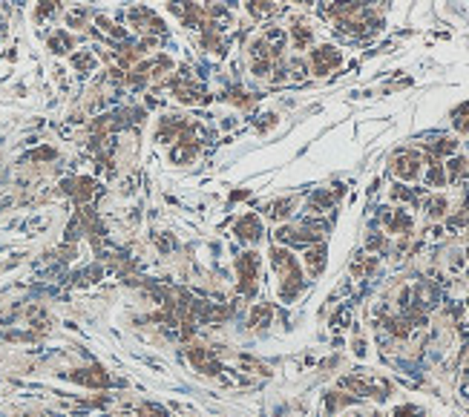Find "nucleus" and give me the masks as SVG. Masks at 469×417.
<instances>
[{
  "label": "nucleus",
  "instance_id": "1a4fd4ad",
  "mask_svg": "<svg viewBox=\"0 0 469 417\" xmlns=\"http://www.w3.org/2000/svg\"><path fill=\"white\" fill-rule=\"evenodd\" d=\"M420 167H424V158H420V153H415V150H406L392 161L394 176L403 179V181H415L420 176Z\"/></svg>",
  "mask_w": 469,
  "mask_h": 417
},
{
  "label": "nucleus",
  "instance_id": "a878e982",
  "mask_svg": "<svg viewBox=\"0 0 469 417\" xmlns=\"http://www.w3.org/2000/svg\"><path fill=\"white\" fill-rule=\"evenodd\" d=\"M334 196H337V193L317 190V193L311 196V202H308V211H311V213H322V211H328V207L334 204Z\"/></svg>",
  "mask_w": 469,
  "mask_h": 417
},
{
  "label": "nucleus",
  "instance_id": "c9c22d12",
  "mask_svg": "<svg viewBox=\"0 0 469 417\" xmlns=\"http://www.w3.org/2000/svg\"><path fill=\"white\" fill-rule=\"evenodd\" d=\"M142 417H164V411L158 406H142Z\"/></svg>",
  "mask_w": 469,
  "mask_h": 417
},
{
  "label": "nucleus",
  "instance_id": "9d476101",
  "mask_svg": "<svg viewBox=\"0 0 469 417\" xmlns=\"http://www.w3.org/2000/svg\"><path fill=\"white\" fill-rule=\"evenodd\" d=\"M173 98L181 104H199L204 98V92L193 78L181 75V78H173Z\"/></svg>",
  "mask_w": 469,
  "mask_h": 417
},
{
  "label": "nucleus",
  "instance_id": "aec40b11",
  "mask_svg": "<svg viewBox=\"0 0 469 417\" xmlns=\"http://www.w3.org/2000/svg\"><path fill=\"white\" fill-rule=\"evenodd\" d=\"M306 268L311 276H320L325 268V245H311L306 250Z\"/></svg>",
  "mask_w": 469,
  "mask_h": 417
},
{
  "label": "nucleus",
  "instance_id": "f704fd0d",
  "mask_svg": "<svg viewBox=\"0 0 469 417\" xmlns=\"http://www.w3.org/2000/svg\"><path fill=\"white\" fill-rule=\"evenodd\" d=\"M392 196H394V199H406V202H415V193H412V190H406L403 184H397V188L392 190Z\"/></svg>",
  "mask_w": 469,
  "mask_h": 417
},
{
  "label": "nucleus",
  "instance_id": "cd10ccee",
  "mask_svg": "<svg viewBox=\"0 0 469 417\" xmlns=\"http://www.w3.org/2000/svg\"><path fill=\"white\" fill-rule=\"evenodd\" d=\"M66 26L69 29H84L87 26V20H89V9H84V6H78V9H73V12H66Z\"/></svg>",
  "mask_w": 469,
  "mask_h": 417
},
{
  "label": "nucleus",
  "instance_id": "4be33fe9",
  "mask_svg": "<svg viewBox=\"0 0 469 417\" xmlns=\"http://www.w3.org/2000/svg\"><path fill=\"white\" fill-rule=\"evenodd\" d=\"M271 317H274V308H271L268 303H260V305H253V308H251L248 326H251V328H265L268 322H271Z\"/></svg>",
  "mask_w": 469,
  "mask_h": 417
},
{
  "label": "nucleus",
  "instance_id": "393cba45",
  "mask_svg": "<svg viewBox=\"0 0 469 417\" xmlns=\"http://www.w3.org/2000/svg\"><path fill=\"white\" fill-rule=\"evenodd\" d=\"M426 184L429 188H443L447 184V170L438 158H429V173H426Z\"/></svg>",
  "mask_w": 469,
  "mask_h": 417
},
{
  "label": "nucleus",
  "instance_id": "2eb2a0df",
  "mask_svg": "<svg viewBox=\"0 0 469 417\" xmlns=\"http://www.w3.org/2000/svg\"><path fill=\"white\" fill-rule=\"evenodd\" d=\"M187 357H191V363L199 368V372H204V374H216V372H219L216 357L210 354L207 349H199V345H193V349L187 351Z\"/></svg>",
  "mask_w": 469,
  "mask_h": 417
},
{
  "label": "nucleus",
  "instance_id": "2f4dec72",
  "mask_svg": "<svg viewBox=\"0 0 469 417\" xmlns=\"http://www.w3.org/2000/svg\"><path fill=\"white\" fill-rule=\"evenodd\" d=\"M455 150H458V142H452V138H438V142H432V144H429L432 158L447 156V153H455Z\"/></svg>",
  "mask_w": 469,
  "mask_h": 417
},
{
  "label": "nucleus",
  "instance_id": "0eeeda50",
  "mask_svg": "<svg viewBox=\"0 0 469 417\" xmlns=\"http://www.w3.org/2000/svg\"><path fill=\"white\" fill-rule=\"evenodd\" d=\"M199 153V138H196V127H191L187 132H181L176 138V144L170 150V161L173 165H191Z\"/></svg>",
  "mask_w": 469,
  "mask_h": 417
},
{
  "label": "nucleus",
  "instance_id": "a211bd4d",
  "mask_svg": "<svg viewBox=\"0 0 469 417\" xmlns=\"http://www.w3.org/2000/svg\"><path fill=\"white\" fill-rule=\"evenodd\" d=\"M46 46H50V52H55V55H66L75 46V40H73V35H69L66 29H55L50 35V40H46Z\"/></svg>",
  "mask_w": 469,
  "mask_h": 417
},
{
  "label": "nucleus",
  "instance_id": "58836bf2",
  "mask_svg": "<svg viewBox=\"0 0 469 417\" xmlns=\"http://www.w3.org/2000/svg\"><path fill=\"white\" fill-rule=\"evenodd\" d=\"M291 3H299V6H311L314 0H291Z\"/></svg>",
  "mask_w": 469,
  "mask_h": 417
},
{
  "label": "nucleus",
  "instance_id": "39448f33",
  "mask_svg": "<svg viewBox=\"0 0 469 417\" xmlns=\"http://www.w3.org/2000/svg\"><path fill=\"white\" fill-rule=\"evenodd\" d=\"M168 12L187 29H199L204 23V9L196 0H168Z\"/></svg>",
  "mask_w": 469,
  "mask_h": 417
},
{
  "label": "nucleus",
  "instance_id": "7c9ffc66",
  "mask_svg": "<svg viewBox=\"0 0 469 417\" xmlns=\"http://www.w3.org/2000/svg\"><path fill=\"white\" fill-rule=\"evenodd\" d=\"M58 3H61V0H40V3H38V9H35V20H38V23H43V20L55 17V12H58Z\"/></svg>",
  "mask_w": 469,
  "mask_h": 417
},
{
  "label": "nucleus",
  "instance_id": "dca6fc26",
  "mask_svg": "<svg viewBox=\"0 0 469 417\" xmlns=\"http://www.w3.org/2000/svg\"><path fill=\"white\" fill-rule=\"evenodd\" d=\"M297 211V199H276V202H271L268 204V219H274V222H285V219H291V213Z\"/></svg>",
  "mask_w": 469,
  "mask_h": 417
},
{
  "label": "nucleus",
  "instance_id": "f257e3e1",
  "mask_svg": "<svg viewBox=\"0 0 469 417\" xmlns=\"http://www.w3.org/2000/svg\"><path fill=\"white\" fill-rule=\"evenodd\" d=\"M328 15H332L337 26L348 35H368L380 26V17L368 6L357 3V0H334V3L328 6Z\"/></svg>",
  "mask_w": 469,
  "mask_h": 417
},
{
  "label": "nucleus",
  "instance_id": "bb28decb",
  "mask_svg": "<svg viewBox=\"0 0 469 417\" xmlns=\"http://www.w3.org/2000/svg\"><path fill=\"white\" fill-rule=\"evenodd\" d=\"M435 299H438V294H435V288L432 285H417L415 288V303H417V308H432L435 305Z\"/></svg>",
  "mask_w": 469,
  "mask_h": 417
},
{
  "label": "nucleus",
  "instance_id": "b1692460",
  "mask_svg": "<svg viewBox=\"0 0 469 417\" xmlns=\"http://www.w3.org/2000/svg\"><path fill=\"white\" fill-rule=\"evenodd\" d=\"M96 26H98L107 38H112V40H127V29L115 26V23H112L107 15H96Z\"/></svg>",
  "mask_w": 469,
  "mask_h": 417
},
{
  "label": "nucleus",
  "instance_id": "72a5a7b5",
  "mask_svg": "<svg viewBox=\"0 0 469 417\" xmlns=\"http://www.w3.org/2000/svg\"><path fill=\"white\" fill-rule=\"evenodd\" d=\"M392 417H424V411L415 409V406H397Z\"/></svg>",
  "mask_w": 469,
  "mask_h": 417
},
{
  "label": "nucleus",
  "instance_id": "473e14b6",
  "mask_svg": "<svg viewBox=\"0 0 469 417\" xmlns=\"http://www.w3.org/2000/svg\"><path fill=\"white\" fill-rule=\"evenodd\" d=\"M374 268H378V259H374V257H363V259H357L355 265H351V273H355V276H366Z\"/></svg>",
  "mask_w": 469,
  "mask_h": 417
},
{
  "label": "nucleus",
  "instance_id": "f8f14e48",
  "mask_svg": "<svg viewBox=\"0 0 469 417\" xmlns=\"http://www.w3.org/2000/svg\"><path fill=\"white\" fill-rule=\"evenodd\" d=\"M64 193L75 196V202H89L92 196H96V179H89V176L66 179V181H64Z\"/></svg>",
  "mask_w": 469,
  "mask_h": 417
},
{
  "label": "nucleus",
  "instance_id": "412c9836",
  "mask_svg": "<svg viewBox=\"0 0 469 417\" xmlns=\"http://www.w3.org/2000/svg\"><path fill=\"white\" fill-rule=\"evenodd\" d=\"M443 167H447V181H461V179L469 176V158L455 156V158H449Z\"/></svg>",
  "mask_w": 469,
  "mask_h": 417
},
{
  "label": "nucleus",
  "instance_id": "6ab92c4d",
  "mask_svg": "<svg viewBox=\"0 0 469 417\" xmlns=\"http://www.w3.org/2000/svg\"><path fill=\"white\" fill-rule=\"evenodd\" d=\"M386 227H389V234H409L412 216L406 211H392V213H386Z\"/></svg>",
  "mask_w": 469,
  "mask_h": 417
},
{
  "label": "nucleus",
  "instance_id": "4468645a",
  "mask_svg": "<svg viewBox=\"0 0 469 417\" xmlns=\"http://www.w3.org/2000/svg\"><path fill=\"white\" fill-rule=\"evenodd\" d=\"M69 380H75V383H81V386H92V388H104L107 383H110V377H107V372L104 368H81V372H73L69 374Z\"/></svg>",
  "mask_w": 469,
  "mask_h": 417
},
{
  "label": "nucleus",
  "instance_id": "7ed1b4c3",
  "mask_svg": "<svg viewBox=\"0 0 469 417\" xmlns=\"http://www.w3.org/2000/svg\"><path fill=\"white\" fill-rule=\"evenodd\" d=\"M325 236V225L322 222H306L299 227H279L276 239L285 245H317Z\"/></svg>",
  "mask_w": 469,
  "mask_h": 417
},
{
  "label": "nucleus",
  "instance_id": "4c0bfd02",
  "mask_svg": "<svg viewBox=\"0 0 469 417\" xmlns=\"http://www.w3.org/2000/svg\"><path fill=\"white\" fill-rule=\"evenodd\" d=\"M3 38H6V17L0 15V40H3Z\"/></svg>",
  "mask_w": 469,
  "mask_h": 417
},
{
  "label": "nucleus",
  "instance_id": "f3484780",
  "mask_svg": "<svg viewBox=\"0 0 469 417\" xmlns=\"http://www.w3.org/2000/svg\"><path fill=\"white\" fill-rule=\"evenodd\" d=\"M96 66H98V55L92 52V50H78L73 55V69L81 75H89V73H96Z\"/></svg>",
  "mask_w": 469,
  "mask_h": 417
},
{
  "label": "nucleus",
  "instance_id": "5701e85b",
  "mask_svg": "<svg viewBox=\"0 0 469 417\" xmlns=\"http://www.w3.org/2000/svg\"><path fill=\"white\" fill-rule=\"evenodd\" d=\"M245 6L251 12V17H256V20H265V17H271L276 12L274 0H245Z\"/></svg>",
  "mask_w": 469,
  "mask_h": 417
},
{
  "label": "nucleus",
  "instance_id": "c756f323",
  "mask_svg": "<svg viewBox=\"0 0 469 417\" xmlns=\"http://www.w3.org/2000/svg\"><path fill=\"white\" fill-rule=\"evenodd\" d=\"M386 328L394 334V337H409V328H412V322H409V317H392V319H386Z\"/></svg>",
  "mask_w": 469,
  "mask_h": 417
},
{
  "label": "nucleus",
  "instance_id": "e433bc0d",
  "mask_svg": "<svg viewBox=\"0 0 469 417\" xmlns=\"http://www.w3.org/2000/svg\"><path fill=\"white\" fill-rule=\"evenodd\" d=\"M366 248H371V250L383 248V236H368V239H366Z\"/></svg>",
  "mask_w": 469,
  "mask_h": 417
},
{
  "label": "nucleus",
  "instance_id": "ddd939ff",
  "mask_svg": "<svg viewBox=\"0 0 469 417\" xmlns=\"http://www.w3.org/2000/svg\"><path fill=\"white\" fill-rule=\"evenodd\" d=\"M291 43H294V50H308L314 43V29L308 26V20H302V17L291 20Z\"/></svg>",
  "mask_w": 469,
  "mask_h": 417
},
{
  "label": "nucleus",
  "instance_id": "20e7f679",
  "mask_svg": "<svg viewBox=\"0 0 469 417\" xmlns=\"http://www.w3.org/2000/svg\"><path fill=\"white\" fill-rule=\"evenodd\" d=\"M127 23H130V29L135 32H142V35H161L164 32V20L150 9V6H130L127 9Z\"/></svg>",
  "mask_w": 469,
  "mask_h": 417
},
{
  "label": "nucleus",
  "instance_id": "f03ea898",
  "mask_svg": "<svg viewBox=\"0 0 469 417\" xmlns=\"http://www.w3.org/2000/svg\"><path fill=\"white\" fill-rule=\"evenodd\" d=\"M271 265L279 273V299L283 303H291L297 299V294L302 291V271L299 262L294 259V253L288 248H271Z\"/></svg>",
  "mask_w": 469,
  "mask_h": 417
},
{
  "label": "nucleus",
  "instance_id": "6e6552de",
  "mask_svg": "<svg viewBox=\"0 0 469 417\" xmlns=\"http://www.w3.org/2000/svg\"><path fill=\"white\" fill-rule=\"evenodd\" d=\"M340 61H343V55H340L337 46H317V50H311V73L314 75H328L340 66Z\"/></svg>",
  "mask_w": 469,
  "mask_h": 417
},
{
  "label": "nucleus",
  "instance_id": "c85d7f7f",
  "mask_svg": "<svg viewBox=\"0 0 469 417\" xmlns=\"http://www.w3.org/2000/svg\"><path fill=\"white\" fill-rule=\"evenodd\" d=\"M447 207H449L447 196H432V199H426V216L429 219H440L443 213H447Z\"/></svg>",
  "mask_w": 469,
  "mask_h": 417
},
{
  "label": "nucleus",
  "instance_id": "9b49d317",
  "mask_svg": "<svg viewBox=\"0 0 469 417\" xmlns=\"http://www.w3.org/2000/svg\"><path fill=\"white\" fill-rule=\"evenodd\" d=\"M233 234H237L242 242H248V245L260 242L262 239V222H260V216H253V213L239 216L237 225H233Z\"/></svg>",
  "mask_w": 469,
  "mask_h": 417
},
{
  "label": "nucleus",
  "instance_id": "423d86ee",
  "mask_svg": "<svg viewBox=\"0 0 469 417\" xmlns=\"http://www.w3.org/2000/svg\"><path fill=\"white\" fill-rule=\"evenodd\" d=\"M237 273H239V294L251 296L253 288H256V273H260V253H242L237 259Z\"/></svg>",
  "mask_w": 469,
  "mask_h": 417
}]
</instances>
